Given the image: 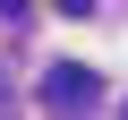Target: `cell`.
Instances as JSON below:
<instances>
[{
	"label": "cell",
	"mask_w": 128,
	"mask_h": 120,
	"mask_svg": "<svg viewBox=\"0 0 128 120\" xmlns=\"http://www.w3.org/2000/svg\"><path fill=\"white\" fill-rule=\"evenodd\" d=\"M60 9H68V17H94V9H102V0H60Z\"/></svg>",
	"instance_id": "cell-2"
},
{
	"label": "cell",
	"mask_w": 128,
	"mask_h": 120,
	"mask_svg": "<svg viewBox=\"0 0 128 120\" xmlns=\"http://www.w3.org/2000/svg\"><path fill=\"white\" fill-rule=\"evenodd\" d=\"M26 9H34V0H0V17H26Z\"/></svg>",
	"instance_id": "cell-3"
},
{
	"label": "cell",
	"mask_w": 128,
	"mask_h": 120,
	"mask_svg": "<svg viewBox=\"0 0 128 120\" xmlns=\"http://www.w3.org/2000/svg\"><path fill=\"white\" fill-rule=\"evenodd\" d=\"M94 94H102V77L86 69V60H51V69H43V103L51 111H86Z\"/></svg>",
	"instance_id": "cell-1"
},
{
	"label": "cell",
	"mask_w": 128,
	"mask_h": 120,
	"mask_svg": "<svg viewBox=\"0 0 128 120\" xmlns=\"http://www.w3.org/2000/svg\"><path fill=\"white\" fill-rule=\"evenodd\" d=\"M0 86H9V77H0Z\"/></svg>",
	"instance_id": "cell-4"
}]
</instances>
